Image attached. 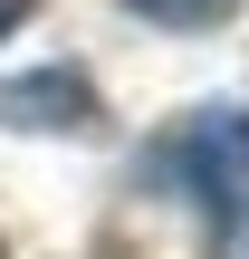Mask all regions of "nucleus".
Here are the masks:
<instances>
[{
  "label": "nucleus",
  "mask_w": 249,
  "mask_h": 259,
  "mask_svg": "<svg viewBox=\"0 0 249 259\" xmlns=\"http://www.w3.org/2000/svg\"><path fill=\"white\" fill-rule=\"evenodd\" d=\"M163 163L192 183V202H202L211 221H249V115L240 106H202V115L163 144Z\"/></svg>",
  "instance_id": "nucleus-1"
},
{
  "label": "nucleus",
  "mask_w": 249,
  "mask_h": 259,
  "mask_svg": "<svg viewBox=\"0 0 249 259\" xmlns=\"http://www.w3.org/2000/svg\"><path fill=\"white\" fill-rule=\"evenodd\" d=\"M0 125L10 135H106V96L86 67H29L0 87Z\"/></svg>",
  "instance_id": "nucleus-2"
},
{
  "label": "nucleus",
  "mask_w": 249,
  "mask_h": 259,
  "mask_svg": "<svg viewBox=\"0 0 249 259\" xmlns=\"http://www.w3.org/2000/svg\"><path fill=\"white\" fill-rule=\"evenodd\" d=\"M134 19H154V29H221L240 0H125Z\"/></svg>",
  "instance_id": "nucleus-3"
},
{
  "label": "nucleus",
  "mask_w": 249,
  "mask_h": 259,
  "mask_svg": "<svg viewBox=\"0 0 249 259\" xmlns=\"http://www.w3.org/2000/svg\"><path fill=\"white\" fill-rule=\"evenodd\" d=\"M29 10H38V0H0V38H10V29H19Z\"/></svg>",
  "instance_id": "nucleus-4"
},
{
  "label": "nucleus",
  "mask_w": 249,
  "mask_h": 259,
  "mask_svg": "<svg viewBox=\"0 0 249 259\" xmlns=\"http://www.w3.org/2000/svg\"><path fill=\"white\" fill-rule=\"evenodd\" d=\"M106 259H115V250H106Z\"/></svg>",
  "instance_id": "nucleus-5"
}]
</instances>
